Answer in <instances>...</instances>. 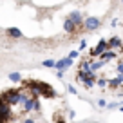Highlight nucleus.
Segmentation results:
<instances>
[]
</instances>
